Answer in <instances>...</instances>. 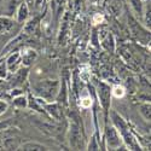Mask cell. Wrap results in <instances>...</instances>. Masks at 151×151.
Listing matches in <instances>:
<instances>
[{
    "mask_svg": "<svg viewBox=\"0 0 151 151\" xmlns=\"http://www.w3.org/2000/svg\"><path fill=\"white\" fill-rule=\"evenodd\" d=\"M24 37H26V33H23V32H22L19 35H17V36L15 37L14 40H11V41H10V44H7V45L5 46V48H4V52L6 53L7 51H11L12 47L16 46V45H18L19 42H22V41L24 40Z\"/></svg>",
    "mask_w": 151,
    "mask_h": 151,
    "instance_id": "17",
    "label": "cell"
},
{
    "mask_svg": "<svg viewBox=\"0 0 151 151\" xmlns=\"http://www.w3.org/2000/svg\"><path fill=\"white\" fill-rule=\"evenodd\" d=\"M100 45L105 50L106 52H115L116 50V42H115V37L111 33H108L105 37H103L102 41H100Z\"/></svg>",
    "mask_w": 151,
    "mask_h": 151,
    "instance_id": "10",
    "label": "cell"
},
{
    "mask_svg": "<svg viewBox=\"0 0 151 151\" xmlns=\"http://www.w3.org/2000/svg\"><path fill=\"white\" fill-rule=\"evenodd\" d=\"M129 4H131V6H132V9L134 11V14L143 18V15H144V4H143V0H129Z\"/></svg>",
    "mask_w": 151,
    "mask_h": 151,
    "instance_id": "14",
    "label": "cell"
},
{
    "mask_svg": "<svg viewBox=\"0 0 151 151\" xmlns=\"http://www.w3.org/2000/svg\"><path fill=\"white\" fill-rule=\"evenodd\" d=\"M143 19H144V23H145L146 28L150 29V26H151V9H150V5L146 7V10H144Z\"/></svg>",
    "mask_w": 151,
    "mask_h": 151,
    "instance_id": "20",
    "label": "cell"
},
{
    "mask_svg": "<svg viewBox=\"0 0 151 151\" xmlns=\"http://www.w3.org/2000/svg\"><path fill=\"white\" fill-rule=\"evenodd\" d=\"M4 146L6 150H18L19 142L17 139H6L4 142Z\"/></svg>",
    "mask_w": 151,
    "mask_h": 151,
    "instance_id": "19",
    "label": "cell"
},
{
    "mask_svg": "<svg viewBox=\"0 0 151 151\" xmlns=\"http://www.w3.org/2000/svg\"><path fill=\"white\" fill-rule=\"evenodd\" d=\"M69 143L74 150H80L82 147V133L78 123H70L69 131Z\"/></svg>",
    "mask_w": 151,
    "mask_h": 151,
    "instance_id": "5",
    "label": "cell"
},
{
    "mask_svg": "<svg viewBox=\"0 0 151 151\" xmlns=\"http://www.w3.org/2000/svg\"><path fill=\"white\" fill-rule=\"evenodd\" d=\"M37 23H39V21H37V18H30L28 21L24 22V27H23V33L26 34H33L37 27Z\"/></svg>",
    "mask_w": 151,
    "mask_h": 151,
    "instance_id": "13",
    "label": "cell"
},
{
    "mask_svg": "<svg viewBox=\"0 0 151 151\" xmlns=\"http://www.w3.org/2000/svg\"><path fill=\"white\" fill-rule=\"evenodd\" d=\"M14 105L16 108H19V109H27L29 106V100L22 93L17 97H14Z\"/></svg>",
    "mask_w": 151,
    "mask_h": 151,
    "instance_id": "12",
    "label": "cell"
},
{
    "mask_svg": "<svg viewBox=\"0 0 151 151\" xmlns=\"http://www.w3.org/2000/svg\"><path fill=\"white\" fill-rule=\"evenodd\" d=\"M87 150H92V151H96V150H99V142L97 140V137L93 135L91 138V140L88 143V145H87Z\"/></svg>",
    "mask_w": 151,
    "mask_h": 151,
    "instance_id": "21",
    "label": "cell"
},
{
    "mask_svg": "<svg viewBox=\"0 0 151 151\" xmlns=\"http://www.w3.org/2000/svg\"><path fill=\"white\" fill-rule=\"evenodd\" d=\"M24 1H26L28 5H33V3H34V0H24Z\"/></svg>",
    "mask_w": 151,
    "mask_h": 151,
    "instance_id": "28",
    "label": "cell"
},
{
    "mask_svg": "<svg viewBox=\"0 0 151 151\" xmlns=\"http://www.w3.org/2000/svg\"><path fill=\"white\" fill-rule=\"evenodd\" d=\"M18 150H23V151H47L48 147L41 143L37 142H27L22 145H19Z\"/></svg>",
    "mask_w": 151,
    "mask_h": 151,
    "instance_id": "11",
    "label": "cell"
},
{
    "mask_svg": "<svg viewBox=\"0 0 151 151\" xmlns=\"http://www.w3.org/2000/svg\"><path fill=\"white\" fill-rule=\"evenodd\" d=\"M29 17V5L24 1H21L16 10V21L17 23H24Z\"/></svg>",
    "mask_w": 151,
    "mask_h": 151,
    "instance_id": "9",
    "label": "cell"
},
{
    "mask_svg": "<svg viewBox=\"0 0 151 151\" xmlns=\"http://www.w3.org/2000/svg\"><path fill=\"white\" fill-rule=\"evenodd\" d=\"M45 4H46V0H34V3H33V5L35 6V9L39 10V11H41L44 9Z\"/></svg>",
    "mask_w": 151,
    "mask_h": 151,
    "instance_id": "24",
    "label": "cell"
},
{
    "mask_svg": "<svg viewBox=\"0 0 151 151\" xmlns=\"http://www.w3.org/2000/svg\"><path fill=\"white\" fill-rule=\"evenodd\" d=\"M60 82L58 80L45 79L34 85V92L44 102H55L58 91H59Z\"/></svg>",
    "mask_w": 151,
    "mask_h": 151,
    "instance_id": "2",
    "label": "cell"
},
{
    "mask_svg": "<svg viewBox=\"0 0 151 151\" xmlns=\"http://www.w3.org/2000/svg\"><path fill=\"white\" fill-rule=\"evenodd\" d=\"M105 142L109 150H117L122 145V138L112 124H105Z\"/></svg>",
    "mask_w": 151,
    "mask_h": 151,
    "instance_id": "4",
    "label": "cell"
},
{
    "mask_svg": "<svg viewBox=\"0 0 151 151\" xmlns=\"http://www.w3.org/2000/svg\"><path fill=\"white\" fill-rule=\"evenodd\" d=\"M3 3H4V0H0V6L3 5Z\"/></svg>",
    "mask_w": 151,
    "mask_h": 151,
    "instance_id": "29",
    "label": "cell"
},
{
    "mask_svg": "<svg viewBox=\"0 0 151 151\" xmlns=\"http://www.w3.org/2000/svg\"><path fill=\"white\" fill-rule=\"evenodd\" d=\"M37 58V53L35 50L33 48H24L23 51L21 52V62H22V65L23 67H30L33 63L36 60Z\"/></svg>",
    "mask_w": 151,
    "mask_h": 151,
    "instance_id": "7",
    "label": "cell"
},
{
    "mask_svg": "<svg viewBox=\"0 0 151 151\" xmlns=\"http://www.w3.org/2000/svg\"><path fill=\"white\" fill-rule=\"evenodd\" d=\"M14 28V21L10 17H0V32L7 33Z\"/></svg>",
    "mask_w": 151,
    "mask_h": 151,
    "instance_id": "15",
    "label": "cell"
},
{
    "mask_svg": "<svg viewBox=\"0 0 151 151\" xmlns=\"http://www.w3.org/2000/svg\"><path fill=\"white\" fill-rule=\"evenodd\" d=\"M7 75H9V70H7V67L5 64V62L0 63V79H1V80L6 79Z\"/></svg>",
    "mask_w": 151,
    "mask_h": 151,
    "instance_id": "22",
    "label": "cell"
},
{
    "mask_svg": "<svg viewBox=\"0 0 151 151\" xmlns=\"http://www.w3.org/2000/svg\"><path fill=\"white\" fill-rule=\"evenodd\" d=\"M103 21V16L100 15V14H97V15H94V17H93V22L96 23V24H98V23H100Z\"/></svg>",
    "mask_w": 151,
    "mask_h": 151,
    "instance_id": "26",
    "label": "cell"
},
{
    "mask_svg": "<svg viewBox=\"0 0 151 151\" xmlns=\"http://www.w3.org/2000/svg\"><path fill=\"white\" fill-rule=\"evenodd\" d=\"M7 108H9V104L5 102V100H0V115L5 114L7 111Z\"/></svg>",
    "mask_w": 151,
    "mask_h": 151,
    "instance_id": "25",
    "label": "cell"
},
{
    "mask_svg": "<svg viewBox=\"0 0 151 151\" xmlns=\"http://www.w3.org/2000/svg\"><path fill=\"white\" fill-rule=\"evenodd\" d=\"M22 93H23V92H22L21 88H15V90L11 91V96H12V97H17V96H19V94H22Z\"/></svg>",
    "mask_w": 151,
    "mask_h": 151,
    "instance_id": "27",
    "label": "cell"
},
{
    "mask_svg": "<svg viewBox=\"0 0 151 151\" xmlns=\"http://www.w3.org/2000/svg\"><path fill=\"white\" fill-rule=\"evenodd\" d=\"M109 114H110V117H111L112 126L119 131V133L122 138V143H124L126 146H127L129 150H139V144L137 143L132 132L128 129V124L123 120V117L120 116L114 110L109 111Z\"/></svg>",
    "mask_w": 151,
    "mask_h": 151,
    "instance_id": "1",
    "label": "cell"
},
{
    "mask_svg": "<svg viewBox=\"0 0 151 151\" xmlns=\"http://www.w3.org/2000/svg\"><path fill=\"white\" fill-rule=\"evenodd\" d=\"M40 99V98H39ZM41 100V99H40ZM42 103V102H41ZM44 110H46L47 114L53 117L55 120H60V116H62V110H60V106L58 103H52V102H44Z\"/></svg>",
    "mask_w": 151,
    "mask_h": 151,
    "instance_id": "8",
    "label": "cell"
},
{
    "mask_svg": "<svg viewBox=\"0 0 151 151\" xmlns=\"http://www.w3.org/2000/svg\"><path fill=\"white\" fill-rule=\"evenodd\" d=\"M97 94H98V99H99V104L104 111L105 117L108 119L110 106H111V98H112L111 87L105 82H99L97 86Z\"/></svg>",
    "mask_w": 151,
    "mask_h": 151,
    "instance_id": "3",
    "label": "cell"
},
{
    "mask_svg": "<svg viewBox=\"0 0 151 151\" xmlns=\"http://www.w3.org/2000/svg\"><path fill=\"white\" fill-rule=\"evenodd\" d=\"M91 105H92V98L90 96L81 98V106L82 108H90Z\"/></svg>",
    "mask_w": 151,
    "mask_h": 151,
    "instance_id": "23",
    "label": "cell"
},
{
    "mask_svg": "<svg viewBox=\"0 0 151 151\" xmlns=\"http://www.w3.org/2000/svg\"><path fill=\"white\" fill-rule=\"evenodd\" d=\"M5 64L7 67L9 73L15 74L17 73V70L19 69V67L22 65V62H21V52L18 51H14L9 55V57L6 58Z\"/></svg>",
    "mask_w": 151,
    "mask_h": 151,
    "instance_id": "6",
    "label": "cell"
},
{
    "mask_svg": "<svg viewBox=\"0 0 151 151\" xmlns=\"http://www.w3.org/2000/svg\"><path fill=\"white\" fill-rule=\"evenodd\" d=\"M126 94V90L124 87L121 86V85H115L114 87H111V96L116 98V99H120V98H123Z\"/></svg>",
    "mask_w": 151,
    "mask_h": 151,
    "instance_id": "18",
    "label": "cell"
},
{
    "mask_svg": "<svg viewBox=\"0 0 151 151\" xmlns=\"http://www.w3.org/2000/svg\"><path fill=\"white\" fill-rule=\"evenodd\" d=\"M139 112H140V115L143 116V119L145 121H150V119H151V105H150V102L142 104L139 106Z\"/></svg>",
    "mask_w": 151,
    "mask_h": 151,
    "instance_id": "16",
    "label": "cell"
}]
</instances>
